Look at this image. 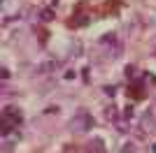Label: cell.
Returning <instances> with one entry per match:
<instances>
[{
  "instance_id": "6da1fadb",
  "label": "cell",
  "mask_w": 156,
  "mask_h": 153,
  "mask_svg": "<svg viewBox=\"0 0 156 153\" xmlns=\"http://www.w3.org/2000/svg\"><path fill=\"white\" fill-rule=\"evenodd\" d=\"M91 125H93V118L86 114V111H79V114H75V118L70 121V130H72V132H86Z\"/></svg>"
}]
</instances>
